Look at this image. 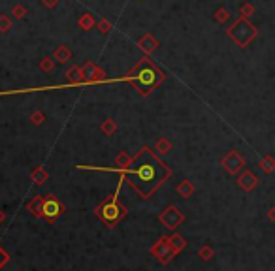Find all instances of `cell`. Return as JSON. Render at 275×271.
<instances>
[{
    "label": "cell",
    "instance_id": "1",
    "mask_svg": "<svg viewBox=\"0 0 275 271\" xmlns=\"http://www.w3.org/2000/svg\"><path fill=\"white\" fill-rule=\"evenodd\" d=\"M83 170H100V171H119L121 175H128L130 183L138 194L144 198H149L168 177L170 170L149 153V149H144L142 155L132 162L128 168H98V166H79Z\"/></svg>",
    "mask_w": 275,
    "mask_h": 271
},
{
    "label": "cell",
    "instance_id": "2",
    "mask_svg": "<svg viewBox=\"0 0 275 271\" xmlns=\"http://www.w3.org/2000/svg\"><path fill=\"white\" fill-rule=\"evenodd\" d=\"M123 181L125 179H119V185H117V190L115 194L110 198V200H106L104 203H102L100 207L96 209V215L100 217L102 220L108 224V226H113V224H117L125 215H127V209L123 207V205H119V200H117V194H119V188H121V185H123Z\"/></svg>",
    "mask_w": 275,
    "mask_h": 271
},
{
    "label": "cell",
    "instance_id": "3",
    "mask_svg": "<svg viewBox=\"0 0 275 271\" xmlns=\"http://www.w3.org/2000/svg\"><path fill=\"white\" fill-rule=\"evenodd\" d=\"M160 79V73L155 68H151L149 64H145L142 66L140 70L136 72V75H132V81H136L140 87H144V89H151V87H155L159 83Z\"/></svg>",
    "mask_w": 275,
    "mask_h": 271
},
{
    "label": "cell",
    "instance_id": "4",
    "mask_svg": "<svg viewBox=\"0 0 275 271\" xmlns=\"http://www.w3.org/2000/svg\"><path fill=\"white\" fill-rule=\"evenodd\" d=\"M62 211V207H60V203H58L57 198H53V196H49V198H45L42 200V207H40V215H44L45 218L49 220V222H53L55 218H57L58 215Z\"/></svg>",
    "mask_w": 275,
    "mask_h": 271
},
{
    "label": "cell",
    "instance_id": "5",
    "mask_svg": "<svg viewBox=\"0 0 275 271\" xmlns=\"http://www.w3.org/2000/svg\"><path fill=\"white\" fill-rule=\"evenodd\" d=\"M253 185H255V179H253L251 175H243V177H241V186H245V188H251Z\"/></svg>",
    "mask_w": 275,
    "mask_h": 271
},
{
    "label": "cell",
    "instance_id": "6",
    "mask_svg": "<svg viewBox=\"0 0 275 271\" xmlns=\"http://www.w3.org/2000/svg\"><path fill=\"white\" fill-rule=\"evenodd\" d=\"M0 256H4V253H2V251H0ZM2 264H6V262H4V260H0V266H2Z\"/></svg>",
    "mask_w": 275,
    "mask_h": 271
}]
</instances>
